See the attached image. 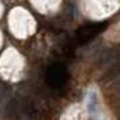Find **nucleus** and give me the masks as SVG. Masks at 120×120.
Returning a JSON list of instances; mask_svg holds the SVG:
<instances>
[{"mask_svg": "<svg viewBox=\"0 0 120 120\" xmlns=\"http://www.w3.org/2000/svg\"><path fill=\"white\" fill-rule=\"evenodd\" d=\"M116 87H117V88H119V90H120V78H119V81L116 82Z\"/></svg>", "mask_w": 120, "mask_h": 120, "instance_id": "nucleus-3", "label": "nucleus"}, {"mask_svg": "<svg viewBox=\"0 0 120 120\" xmlns=\"http://www.w3.org/2000/svg\"><path fill=\"white\" fill-rule=\"evenodd\" d=\"M106 28V22H95V24H88L81 27L77 31V38L80 42H88L94 36H96L99 32Z\"/></svg>", "mask_w": 120, "mask_h": 120, "instance_id": "nucleus-2", "label": "nucleus"}, {"mask_svg": "<svg viewBox=\"0 0 120 120\" xmlns=\"http://www.w3.org/2000/svg\"><path fill=\"white\" fill-rule=\"evenodd\" d=\"M68 80V71L64 66L61 64H53L48 68L46 73V81L50 87L53 88H60L63 87Z\"/></svg>", "mask_w": 120, "mask_h": 120, "instance_id": "nucleus-1", "label": "nucleus"}]
</instances>
